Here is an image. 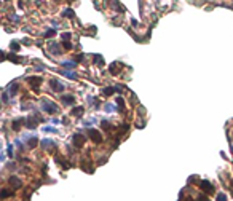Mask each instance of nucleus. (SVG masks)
Listing matches in <instances>:
<instances>
[{
  "instance_id": "ddd939ff",
  "label": "nucleus",
  "mask_w": 233,
  "mask_h": 201,
  "mask_svg": "<svg viewBox=\"0 0 233 201\" xmlns=\"http://www.w3.org/2000/svg\"><path fill=\"white\" fill-rule=\"evenodd\" d=\"M116 107H118V110H121V112H123V110H125V100H123V97H116Z\"/></svg>"
},
{
  "instance_id": "39448f33",
  "label": "nucleus",
  "mask_w": 233,
  "mask_h": 201,
  "mask_svg": "<svg viewBox=\"0 0 233 201\" xmlns=\"http://www.w3.org/2000/svg\"><path fill=\"white\" fill-rule=\"evenodd\" d=\"M24 141H27V145L30 147V149H34L35 144H37V136H35V134H26Z\"/></svg>"
},
{
  "instance_id": "f03ea898",
  "label": "nucleus",
  "mask_w": 233,
  "mask_h": 201,
  "mask_svg": "<svg viewBox=\"0 0 233 201\" xmlns=\"http://www.w3.org/2000/svg\"><path fill=\"white\" fill-rule=\"evenodd\" d=\"M88 134H89V137H91V139L96 142V144H101V142H102V136H101V133L97 131V129L89 128V129H88Z\"/></svg>"
},
{
  "instance_id": "cd10ccee",
  "label": "nucleus",
  "mask_w": 233,
  "mask_h": 201,
  "mask_svg": "<svg viewBox=\"0 0 233 201\" xmlns=\"http://www.w3.org/2000/svg\"><path fill=\"white\" fill-rule=\"evenodd\" d=\"M51 123H53V125H59V123H61V120H59V118H53V120H51Z\"/></svg>"
},
{
  "instance_id": "2f4dec72",
  "label": "nucleus",
  "mask_w": 233,
  "mask_h": 201,
  "mask_svg": "<svg viewBox=\"0 0 233 201\" xmlns=\"http://www.w3.org/2000/svg\"><path fill=\"white\" fill-rule=\"evenodd\" d=\"M15 145H16L18 149H21V147H23V144H21V141H15Z\"/></svg>"
},
{
  "instance_id": "4468645a",
  "label": "nucleus",
  "mask_w": 233,
  "mask_h": 201,
  "mask_svg": "<svg viewBox=\"0 0 233 201\" xmlns=\"http://www.w3.org/2000/svg\"><path fill=\"white\" fill-rule=\"evenodd\" d=\"M62 75L67 77V78H70V80H77V73L75 72H69V69L67 70H62Z\"/></svg>"
},
{
  "instance_id": "f3484780",
  "label": "nucleus",
  "mask_w": 233,
  "mask_h": 201,
  "mask_svg": "<svg viewBox=\"0 0 233 201\" xmlns=\"http://www.w3.org/2000/svg\"><path fill=\"white\" fill-rule=\"evenodd\" d=\"M93 61H94L97 65H104V59H102V56H101V54H94Z\"/></svg>"
},
{
  "instance_id": "f704fd0d",
  "label": "nucleus",
  "mask_w": 233,
  "mask_h": 201,
  "mask_svg": "<svg viewBox=\"0 0 233 201\" xmlns=\"http://www.w3.org/2000/svg\"><path fill=\"white\" fill-rule=\"evenodd\" d=\"M232 152H233V145H232Z\"/></svg>"
},
{
  "instance_id": "f257e3e1",
  "label": "nucleus",
  "mask_w": 233,
  "mask_h": 201,
  "mask_svg": "<svg viewBox=\"0 0 233 201\" xmlns=\"http://www.w3.org/2000/svg\"><path fill=\"white\" fill-rule=\"evenodd\" d=\"M40 107H42V110L46 112V113H56L58 112V105L54 104V102H51V100H46V99H43L40 102Z\"/></svg>"
},
{
  "instance_id": "9b49d317",
  "label": "nucleus",
  "mask_w": 233,
  "mask_h": 201,
  "mask_svg": "<svg viewBox=\"0 0 233 201\" xmlns=\"http://www.w3.org/2000/svg\"><path fill=\"white\" fill-rule=\"evenodd\" d=\"M62 67H64V69H75L77 62H75V61H64V62H62Z\"/></svg>"
},
{
  "instance_id": "c85d7f7f",
  "label": "nucleus",
  "mask_w": 233,
  "mask_h": 201,
  "mask_svg": "<svg viewBox=\"0 0 233 201\" xmlns=\"http://www.w3.org/2000/svg\"><path fill=\"white\" fill-rule=\"evenodd\" d=\"M10 59H11L13 62H18V61H19V58H16L15 54H11V56H10Z\"/></svg>"
},
{
  "instance_id": "4be33fe9",
  "label": "nucleus",
  "mask_w": 233,
  "mask_h": 201,
  "mask_svg": "<svg viewBox=\"0 0 233 201\" xmlns=\"http://www.w3.org/2000/svg\"><path fill=\"white\" fill-rule=\"evenodd\" d=\"M64 16H66V18H70V19H72V18L75 16V15H73V10L67 8V10H66V11H64Z\"/></svg>"
},
{
  "instance_id": "bb28decb",
  "label": "nucleus",
  "mask_w": 233,
  "mask_h": 201,
  "mask_svg": "<svg viewBox=\"0 0 233 201\" xmlns=\"http://www.w3.org/2000/svg\"><path fill=\"white\" fill-rule=\"evenodd\" d=\"M10 46H11V50H15V51H16V50H19V43H16V42H11V45H10Z\"/></svg>"
},
{
  "instance_id": "c756f323",
  "label": "nucleus",
  "mask_w": 233,
  "mask_h": 201,
  "mask_svg": "<svg viewBox=\"0 0 233 201\" xmlns=\"http://www.w3.org/2000/svg\"><path fill=\"white\" fill-rule=\"evenodd\" d=\"M10 19H11V21H19V16H16V15H11V16H10Z\"/></svg>"
},
{
  "instance_id": "0eeeda50",
  "label": "nucleus",
  "mask_w": 233,
  "mask_h": 201,
  "mask_svg": "<svg viewBox=\"0 0 233 201\" xmlns=\"http://www.w3.org/2000/svg\"><path fill=\"white\" fill-rule=\"evenodd\" d=\"M51 88L54 89V91H58V93H62V91L66 89V86L61 83L59 80H53V81H51Z\"/></svg>"
},
{
  "instance_id": "5701e85b",
  "label": "nucleus",
  "mask_w": 233,
  "mask_h": 201,
  "mask_svg": "<svg viewBox=\"0 0 233 201\" xmlns=\"http://www.w3.org/2000/svg\"><path fill=\"white\" fill-rule=\"evenodd\" d=\"M24 121V118H19V120H16L15 123H13V129H19V126H21V123Z\"/></svg>"
},
{
  "instance_id": "20e7f679",
  "label": "nucleus",
  "mask_w": 233,
  "mask_h": 201,
  "mask_svg": "<svg viewBox=\"0 0 233 201\" xmlns=\"http://www.w3.org/2000/svg\"><path fill=\"white\" fill-rule=\"evenodd\" d=\"M42 81H43V78H40V77H30V78H29V83H30V86L35 89V93L38 91V86H40Z\"/></svg>"
},
{
  "instance_id": "473e14b6",
  "label": "nucleus",
  "mask_w": 233,
  "mask_h": 201,
  "mask_svg": "<svg viewBox=\"0 0 233 201\" xmlns=\"http://www.w3.org/2000/svg\"><path fill=\"white\" fill-rule=\"evenodd\" d=\"M8 155H10V157H13V147H11V145H8Z\"/></svg>"
},
{
  "instance_id": "a211bd4d",
  "label": "nucleus",
  "mask_w": 233,
  "mask_h": 201,
  "mask_svg": "<svg viewBox=\"0 0 233 201\" xmlns=\"http://www.w3.org/2000/svg\"><path fill=\"white\" fill-rule=\"evenodd\" d=\"M104 110H105V112H109V113H112V112H115V110H116V107L113 104H105Z\"/></svg>"
},
{
  "instance_id": "a878e982",
  "label": "nucleus",
  "mask_w": 233,
  "mask_h": 201,
  "mask_svg": "<svg viewBox=\"0 0 233 201\" xmlns=\"http://www.w3.org/2000/svg\"><path fill=\"white\" fill-rule=\"evenodd\" d=\"M62 45H64V50H72V43H70L69 40H66Z\"/></svg>"
},
{
  "instance_id": "72a5a7b5",
  "label": "nucleus",
  "mask_w": 233,
  "mask_h": 201,
  "mask_svg": "<svg viewBox=\"0 0 233 201\" xmlns=\"http://www.w3.org/2000/svg\"><path fill=\"white\" fill-rule=\"evenodd\" d=\"M217 200H227V196H225V195H219V196H217Z\"/></svg>"
},
{
  "instance_id": "b1692460",
  "label": "nucleus",
  "mask_w": 233,
  "mask_h": 201,
  "mask_svg": "<svg viewBox=\"0 0 233 201\" xmlns=\"http://www.w3.org/2000/svg\"><path fill=\"white\" fill-rule=\"evenodd\" d=\"M2 102H3V104H7V102H8V91H3V93H2Z\"/></svg>"
},
{
  "instance_id": "6ab92c4d",
  "label": "nucleus",
  "mask_w": 233,
  "mask_h": 201,
  "mask_svg": "<svg viewBox=\"0 0 233 201\" xmlns=\"http://www.w3.org/2000/svg\"><path fill=\"white\" fill-rule=\"evenodd\" d=\"M96 123H97V120H96V118H94V117H93V118H89V120H85V121H83V125H86V126L96 125Z\"/></svg>"
},
{
  "instance_id": "393cba45",
  "label": "nucleus",
  "mask_w": 233,
  "mask_h": 201,
  "mask_svg": "<svg viewBox=\"0 0 233 201\" xmlns=\"http://www.w3.org/2000/svg\"><path fill=\"white\" fill-rule=\"evenodd\" d=\"M43 133H58V129L51 128V126H45V128H43Z\"/></svg>"
},
{
  "instance_id": "aec40b11",
  "label": "nucleus",
  "mask_w": 233,
  "mask_h": 201,
  "mask_svg": "<svg viewBox=\"0 0 233 201\" xmlns=\"http://www.w3.org/2000/svg\"><path fill=\"white\" fill-rule=\"evenodd\" d=\"M10 182H11L13 187H21V182H19V179H18V177H11V179H10Z\"/></svg>"
},
{
  "instance_id": "6e6552de",
  "label": "nucleus",
  "mask_w": 233,
  "mask_h": 201,
  "mask_svg": "<svg viewBox=\"0 0 233 201\" xmlns=\"http://www.w3.org/2000/svg\"><path fill=\"white\" fill-rule=\"evenodd\" d=\"M201 188L205 190L206 193H214V187L209 181H201Z\"/></svg>"
},
{
  "instance_id": "9d476101",
  "label": "nucleus",
  "mask_w": 233,
  "mask_h": 201,
  "mask_svg": "<svg viewBox=\"0 0 233 201\" xmlns=\"http://www.w3.org/2000/svg\"><path fill=\"white\" fill-rule=\"evenodd\" d=\"M50 51H51L53 54H62V48H61L58 43H51V45H50Z\"/></svg>"
},
{
  "instance_id": "1a4fd4ad",
  "label": "nucleus",
  "mask_w": 233,
  "mask_h": 201,
  "mask_svg": "<svg viewBox=\"0 0 233 201\" xmlns=\"http://www.w3.org/2000/svg\"><path fill=\"white\" fill-rule=\"evenodd\" d=\"M42 147H43L45 150H51V149L56 147V142H53L51 139H43V141H42Z\"/></svg>"
},
{
  "instance_id": "2eb2a0df",
  "label": "nucleus",
  "mask_w": 233,
  "mask_h": 201,
  "mask_svg": "<svg viewBox=\"0 0 233 201\" xmlns=\"http://www.w3.org/2000/svg\"><path fill=\"white\" fill-rule=\"evenodd\" d=\"M83 112H85V109L83 107H75V109H72V112H70V115H83Z\"/></svg>"
},
{
  "instance_id": "7c9ffc66",
  "label": "nucleus",
  "mask_w": 233,
  "mask_h": 201,
  "mask_svg": "<svg viewBox=\"0 0 233 201\" xmlns=\"http://www.w3.org/2000/svg\"><path fill=\"white\" fill-rule=\"evenodd\" d=\"M62 38H64V40H69V38H70V34H62Z\"/></svg>"
},
{
  "instance_id": "423d86ee",
  "label": "nucleus",
  "mask_w": 233,
  "mask_h": 201,
  "mask_svg": "<svg viewBox=\"0 0 233 201\" xmlns=\"http://www.w3.org/2000/svg\"><path fill=\"white\" fill-rule=\"evenodd\" d=\"M18 89H19V86H18V83H16V81H13V83H10L8 86H7V91H8V94H10V96H16Z\"/></svg>"
},
{
  "instance_id": "412c9836",
  "label": "nucleus",
  "mask_w": 233,
  "mask_h": 201,
  "mask_svg": "<svg viewBox=\"0 0 233 201\" xmlns=\"http://www.w3.org/2000/svg\"><path fill=\"white\" fill-rule=\"evenodd\" d=\"M54 34H56V29L53 27V29H50V30H46L43 37H46V38H50V37H53V35H54Z\"/></svg>"
},
{
  "instance_id": "f8f14e48",
  "label": "nucleus",
  "mask_w": 233,
  "mask_h": 201,
  "mask_svg": "<svg viewBox=\"0 0 233 201\" xmlns=\"http://www.w3.org/2000/svg\"><path fill=\"white\" fill-rule=\"evenodd\" d=\"M115 91H116V88H113V86H107V88L102 89V94H104V96H112Z\"/></svg>"
},
{
  "instance_id": "dca6fc26",
  "label": "nucleus",
  "mask_w": 233,
  "mask_h": 201,
  "mask_svg": "<svg viewBox=\"0 0 233 201\" xmlns=\"http://www.w3.org/2000/svg\"><path fill=\"white\" fill-rule=\"evenodd\" d=\"M61 100H62L66 105H72L73 104V97L72 96H62V99H61Z\"/></svg>"
},
{
  "instance_id": "7ed1b4c3",
  "label": "nucleus",
  "mask_w": 233,
  "mask_h": 201,
  "mask_svg": "<svg viewBox=\"0 0 233 201\" xmlns=\"http://www.w3.org/2000/svg\"><path fill=\"white\" fill-rule=\"evenodd\" d=\"M72 141H73V145H75V147H83L86 137L81 136L80 133H77V134H73V136H72Z\"/></svg>"
}]
</instances>
